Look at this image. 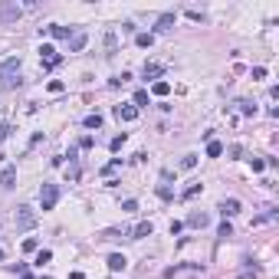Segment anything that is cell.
Listing matches in <instances>:
<instances>
[{"label":"cell","instance_id":"1","mask_svg":"<svg viewBox=\"0 0 279 279\" xmlns=\"http://www.w3.org/2000/svg\"><path fill=\"white\" fill-rule=\"evenodd\" d=\"M0 86H3V89L20 86V56L3 59V66H0Z\"/></svg>","mask_w":279,"mask_h":279},{"label":"cell","instance_id":"2","mask_svg":"<svg viewBox=\"0 0 279 279\" xmlns=\"http://www.w3.org/2000/svg\"><path fill=\"white\" fill-rule=\"evenodd\" d=\"M20 16H23V7L16 0H3L0 3V23H16Z\"/></svg>","mask_w":279,"mask_h":279},{"label":"cell","instance_id":"3","mask_svg":"<svg viewBox=\"0 0 279 279\" xmlns=\"http://www.w3.org/2000/svg\"><path fill=\"white\" fill-rule=\"evenodd\" d=\"M56 200H59V187H56V184H43V187H40V207L53 210Z\"/></svg>","mask_w":279,"mask_h":279},{"label":"cell","instance_id":"4","mask_svg":"<svg viewBox=\"0 0 279 279\" xmlns=\"http://www.w3.org/2000/svg\"><path fill=\"white\" fill-rule=\"evenodd\" d=\"M40 59H43V69H56V66L63 63V56L56 53V46H49V43L40 46Z\"/></svg>","mask_w":279,"mask_h":279},{"label":"cell","instance_id":"5","mask_svg":"<svg viewBox=\"0 0 279 279\" xmlns=\"http://www.w3.org/2000/svg\"><path fill=\"white\" fill-rule=\"evenodd\" d=\"M16 227H20V230H33V227H36L33 207H16Z\"/></svg>","mask_w":279,"mask_h":279},{"label":"cell","instance_id":"6","mask_svg":"<svg viewBox=\"0 0 279 279\" xmlns=\"http://www.w3.org/2000/svg\"><path fill=\"white\" fill-rule=\"evenodd\" d=\"M115 119H119V122H135L138 109H135V105H115Z\"/></svg>","mask_w":279,"mask_h":279},{"label":"cell","instance_id":"7","mask_svg":"<svg viewBox=\"0 0 279 279\" xmlns=\"http://www.w3.org/2000/svg\"><path fill=\"white\" fill-rule=\"evenodd\" d=\"M207 220H210V217L204 214V210H194V214H187V227H194V230H204V227H207Z\"/></svg>","mask_w":279,"mask_h":279},{"label":"cell","instance_id":"8","mask_svg":"<svg viewBox=\"0 0 279 279\" xmlns=\"http://www.w3.org/2000/svg\"><path fill=\"white\" fill-rule=\"evenodd\" d=\"M220 214H223V217H233V214H240V200H237V197H230V200L223 197V200H220Z\"/></svg>","mask_w":279,"mask_h":279},{"label":"cell","instance_id":"9","mask_svg":"<svg viewBox=\"0 0 279 279\" xmlns=\"http://www.w3.org/2000/svg\"><path fill=\"white\" fill-rule=\"evenodd\" d=\"M13 181H16V167L13 164L0 167V184H3V187H13Z\"/></svg>","mask_w":279,"mask_h":279},{"label":"cell","instance_id":"10","mask_svg":"<svg viewBox=\"0 0 279 279\" xmlns=\"http://www.w3.org/2000/svg\"><path fill=\"white\" fill-rule=\"evenodd\" d=\"M171 26H174V13L167 10V13H161V16H158V23H154V30H158V33H167Z\"/></svg>","mask_w":279,"mask_h":279},{"label":"cell","instance_id":"11","mask_svg":"<svg viewBox=\"0 0 279 279\" xmlns=\"http://www.w3.org/2000/svg\"><path fill=\"white\" fill-rule=\"evenodd\" d=\"M144 79H154V82H158L161 79V72H164V66H158V63H144Z\"/></svg>","mask_w":279,"mask_h":279},{"label":"cell","instance_id":"12","mask_svg":"<svg viewBox=\"0 0 279 279\" xmlns=\"http://www.w3.org/2000/svg\"><path fill=\"white\" fill-rule=\"evenodd\" d=\"M125 266H128V260H125L122 253H112V256H109V270H112V273H122Z\"/></svg>","mask_w":279,"mask_h":279},{"label":"cell","instance_id":"13","mask_svg":"<svg viewBox=\"0 0 279 279\" xmlns=\"http://www.w3.org/2000/svg\"><path fill=\"white\" fill-rule=\"evenodd\" d=\"M132 233H135V240H144V237H151V233H154V227H151V220H141Z\"/></svg>","mask_w":279,"mask_h":279},{"label":"cell","instance_id":"14","mask_svg":"<svg viewBox=\"0 0 279 279\" xmlns=\"http://www.w3.org/2000/svg\"><path fill=\"white\" fill-rule=\"evenodd\" d=\"M86 43H89L86 33H76V36L69 40V49H72V53H79V49H86Z\"/></svg>","mask_w":279,"mask_h":279},{"label":"cell","instance_id":"15","mask_svg":"<svg viewBox=\"0 0 279 279\" xmlns=\"http://www.w3.org/2000/svg\"><path fill=\"white\" fill-rule=\"evenodd\" d=\"M82 125H86V128H102V115H99V112H92V115H86V119H82Z\"/></svg>","mask_w":279,"mask_h":279},{"label":"cell","instance_id":"16","mask_svg":"<svg viewBox=\"0 0 279 279\" xmlns=\"http://www.w3.org/2000/svg\"><path fill=\"white\" fill-rule=\"evenodd\" d=\"M220 154H223V144L210 138V141H207V158H220Z\"/></svg>","mask_w":279,"mask_h":279},{"label":"cell","instance_id":"17","mask_svg":"<svg viewBox=\"0 0 279 279\" xmlns=\"http://www.w3.org/2000/svg\"><path fill=\"white\" fill-rule=\"evenodd\" d=\"M69 26H49V36H56V40H69Z\"/></svg>","mask_w":279,"mask_h":279},{"label":"cell","instance_id":"18","mask_svg":"<svg viewBox=\"0 0 279 279\" xmlns=\"http://www.w3.org/2000/svg\"><path fill=\"white\" fill-rule=\"evenodd\" d=\"M240 112H243V115H256V102H250V99H240Z\"/></svg>","mask_w":279,"mask_h":279},{"label":"cell","instance_id":"19","mask_svg":"<svg viewBox=\"0 0 279 279\" xmlns=\"http://www.w3.org/2000/svg\"><path fill=\"white\" fill-rule=\"evenodd\" d=\"M135 43H138L141 49H148V46L154 43V36H151V33H138V36H135Z\"/></svg>","mask_w":279,"mask_h":279},{"label":"cell","instance_id":"20","mask_svg":"<svg viewBox=\"0 0 279 279\" xmlns=\"http://www.w3.org/2000/svg\"><path fill=\"white\" fill-rule=\"evenodd\" d=\"M151 92H154V96H167V92H171V86H167L164 79H158V82L151 86Z\"/></svg>","mask_w":279,"mask_h":279},{"label":"cell","instance_id":"21","mask_svg":"<svg viewBox=\"0 0 279 279\" xmlns=\"http://www.w3.org/2000/svg\"><path fill=\"white\" fill-rule=\"evenodd\" d=\"M115 46H119V36H115V33H105V49H109V53H115Z\"/></svg>","mask_w":279,"mask_h":279},{"label":"cell","instance_id":"22","mask_svg":"<svg viewBox=\"0 0 279 279\" xmlns=\"http://www.w3.org/2000/svg\"><path fill=\"white\" fill-rule=\"evenodd\" d=\"M194 164H197V154H184V161H181V167H184V171H191Z\"/></svg>","mask_w":279,"mask_h":279},{"label":"cell","instance_id":"23","mask_svg":"<svg viewBox=\"0 0 279 279\" xmlns=\"http://www.w3.org/2000/svg\"><path fill=\"white\" fill-rule=\"evenodd\" d=\"M122 144H125V135H115L109 141V148H112V151H122Z\"/></svg>","mask_w":279,"mask_h":279},{"label":"cell","instance_id":"24","mask_svg":"<svg viewBox=\"0 0 279 279\" xmlns=\"http://www.w3.org/2000/svg\"><path fill=\"white\" fill-rule=\"evenodd\" d=\"M197 194H200V184H191V187H187L181 197H184V200H191V197H197Z\"/></svg>","mask_w":279,"mask_h":279},{"label":"cell","instance_id":"25","mask_svg":"<svg viewBox=\"0 0 279 279\" xmlns=\"http://www.w3.org/2000/svg\"><path fill=\"white\" fill-rule=\"evenodd\" d=\"M49 260H53V253H49V250H40V253H36V266L49 263Z\"/></svg>","mask_w":279,"mask_h":279},{"label":"cell","instance_id":"26","mask_svg":"<svg viewBox=\"0 0 279 279\" xmlns=\"http://www.w3.org/2000/svg\"><path fill=\"white\" fill-rule=\"evenodd\" d=\"M141 105H148V92H135V109H141Z\"/></svg>","mask_w":279,"mask_h":279},{"label":"cell","instance_id":"27","mask_svg":"<svg viewBox=\"0 0 279 279\" xmlns=\"http://www.w3.org/2000/svg\"><path fill=\"white\" fill-rule=\"evenodd\" d=\"M220 237H223V240H227V237H233V227H230V223H227V220L220 223Z\"/></svg>","mask_w":279,"mask_h":279},{"label":"cell","instance_id":"28","mask_svg":"<svg viewBox=\"0 0 279 279\" xmlns=\"http://www.w3.org/2000/svg\"><path fill=\"white\" fill-rule=\"evenodd\" d=\"M250 164H253V171H263L266 161H263V158H250Z\"/></svg>","mask_w":279,"mask_h":279},{"label":"cell","instance_id":"29","mask_svg":"<svg viewBox=\"0 0 279 279\" xmlns=\"http://www.w3.org/2000/svg\"><path fill=\"white\" fill-rule=\"evenodd\" d=\"M23 250H26V253H33V250H36V240L26 237V240H23Z\"/></svg>","mask_w":279,"mask_h":279},{"label":"cell","instance_id":"30","mask_svg":"<svg viewBox=\"0 0 279 279\" xmlns=\"http://www.w3.org/2000/svg\"><path fill=\"white\" fill-rule=\"evenodd\" d=\"M122 210H125V214H132V210H138V204H135V200H125V204H122Z\"/></svg>","mask_w":279,"mask_h":279},{"label":"cell","instance_id":"31","mask_svg":"<svg viewBox=\"0 0 279 279\" xmlns=\"http://www.w3.org/2000/svg\"><path fill=\"white\" fill-rule=\"evenodd\" d=\"M7 135H10V125H7V122H0V141H3Z\"/></svg>","mask_w":279,"mask_h":279},{"label":"cell","instance_id":"32","mask_svg":"<svg viewBox=\"0 0 279 279\" xmlns=\"http://www.w3.org/2000/svg\"><path fill=\"white\" fill-rule=\"evenodd\" d=\"M69 279H86V276H82V273H72V276Z\"/></svg>","mask_w":279,"mask_h":279},{"label":"cell","instance_id":"33","mask_svg":"<svg viewBox=\"0 0 279 279\" xmlns=\"http://www.w3.org/2000/svg\"><path fill=\"white\" fill-rule=\"evenodd\" d=\"M3 256H7V253H3V250H0V260H3Z\"/></svg>","mask_w":279,"mask_h":279}]
</instances>
